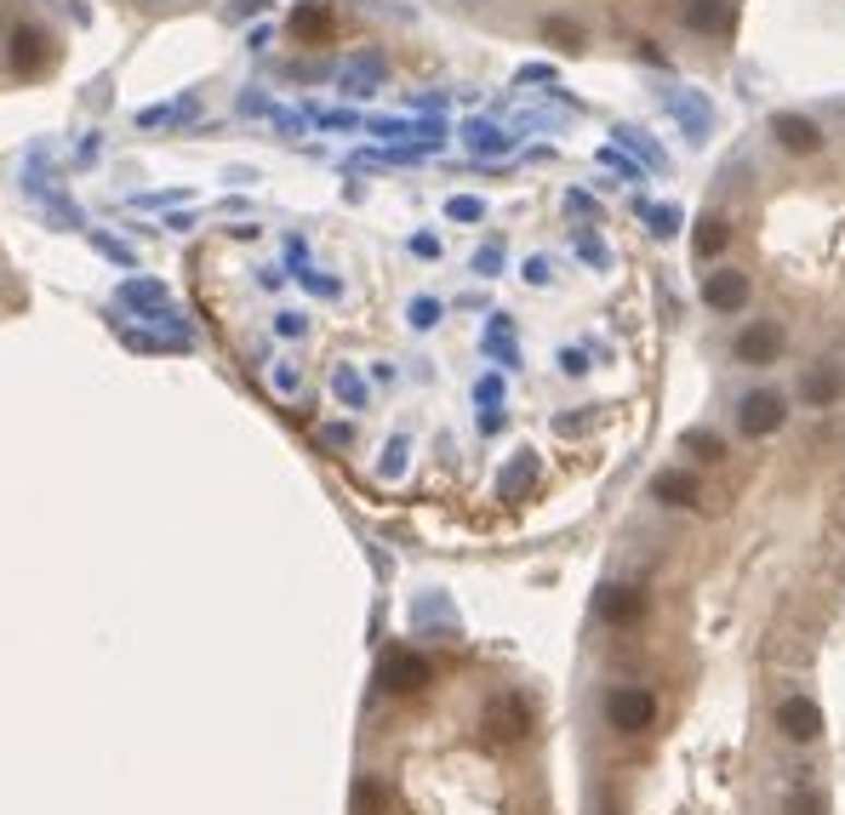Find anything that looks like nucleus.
I'll return each instance as SVG.
<instances>
[{"label": "nucleus", "instance_id": "obj_1", "mask_svg": "<svg viewBox=\"0 0 845 815\" xmlns=\"http://www.w3.org/2000/svg\"><path fill=\"white\" fill-rule=\"evenodd\" d=\"M463 17H480L491 29L549 40L560 52H594V40L611 35H645L657 17L680 23L691 40L726 46L737 29V0H440Z\"/></svg>", "mask_w": 845, "mask_h": 815}, {"label": "nucleus", "instance_id": "obj_2", "mask_svg": "<svg viewBox=\"0 0 845 815\" xmlns=\"http://www.w3.org/2000/svg\"><path fill=\"white\" fill-rule=\"evenodd\" d=\"M63 63V29L46 0H0V81H46Z\"/></svg>", "mask_w": 845, "mask_h": 815}, {"label": "nucleus", "instance_id": "obj_3", "mask_svg": "<svg viewBox=\"0 0 845 815\" xmlns=\"http://www.w3.org/2000/svg\"><path fill=\"white\" fill-rule=\"evenodd\" d=\"M652 719H657V696L640 691V684H617V691L606 696V724L611 730L640 735V730H652Z\"/></svg>", "mask_w": 845, "mask_h": 815}, {"label": "nucleus", "instance_id": "obj_4", "mask_svg": "<svg viewBox=\"0 0 845 815\" xmlns=\"http://www.w3.org/2000/svg\"><path fill=\"white\" fill-rule=\"evenodd\" d=\"M783 348H788V331L777 320H749V325L737 331V343H731V353H737L742 365H777Z\"/></svg>", "mask_w": 845, "mask_h": 815}, {"label": "nucleus", "instance_id": "obj_5", "mask_svg": "<svg viewBox=\"0 0 845 815\" xmlns=\"http://www.w3.org/2000/svg\"><path fill=\"white\" fill-rule=\"evenodd\" d=\"M703 302H709L714 314H742L754 302V291H749V279H742L731 263H719V268L703 274Z\"/></svg>", "mask_w": 845, "mask_h": 815}, {"label": "nucleus", "instance_id": "obj_6", "mask_svg": "<svg viewBox=\"0 0 845 815\" xmlns=\"http://www.w3.org/2000/svg\"><path fill=\"white\" fill-rule=\"evenodd\" d=\"M788 422V405H783V394H742L737 399V428L749 440H765V434H777V428Z\"/></svg>", "mask_w": 845, "mask_h": 815}, {"label": "nucleus", "instance_id": "obj_7", "mask_svg": "<svg viewBox=\"0 0 845 815\" xmlns=\"http://www.w3.org/2000/svg\"><path fill=\"white\" fill-rule=\"evenodd\" d=\"M378 684L394 696H417L422 684H429V661H422L417 650H389L383 668H378Z\"/></svg>", "mask_w": 845, "mask_h": 815}, {"label": "nucleus", "instance_id": "obj_8", "mask_svg": "<svg viewBox=\"0 0 845 815\" xmlns=\"http://www.w3.org/2000/svg\"><path fill=\"white\" fill-rule=\"evenodd\" d=\"M777 730L794 735V742H817V735H823V707H817L811 696H788L777 707Z\"/></svg>", "mask_w": 845, "mask_h": 815}, {"label": "nucleus", "instance_id": "obj_9", "mask_svg": "<svg viewBox=\"0 0 845 815\" xmlns=\"http://www.w3.org/2000/svg\"><path fill=\"white\" fill-rule=\"evenodd\" d=\"M486 730L497 735V742H520V735L532 730V707H526V696H497L491 712H486Z\"/></svg>", "mask_w": 845, "mask_h": 815}, {"label": "nucleus", "instance_id": "obj_10", "mask_svg": "<svg viewBox=\"0 0 845 815\" xmlns=\"http://www.w3.org/2000/svg\"><path fill=\"white\" fill-rule=\"evenodd\" d=\"M594 610H600V622H611V627H634L645 616V594L640 588H606L594 599Z\"/></svg>", "mask_w": 845, "mask_h": 815}, {"label": "nucleus", "instance_id": "obj_11", "mask_svg": "<svg viewBox=\"0 0 845 815\" xmlns=\"http://www.w3.org/2000/svg\"><path fill=\"white\" fill-rule=\"evenodd\" d=\"M652 496L668 502V507H698V502H703V479H698V474H686V468H668V474H657Z\"/></svg>", "mask_w": 845, "mask_h": 815}, {"label": "nucleus", "instance_id": "obj_12", "mask_svg": "<svg viewBox=\"0 0 845 815\" xmlns=\"http://www.w3.org/2000/svg\"><path fill=\"white\" fill-rule=\"evenodd\" d=\"M783 815H829V793H823V787H794V793L783 799Z\"/></svg>", "mask_w": 845, "mask_h": 815}, {"label": "nucleus", "instance_id": "obj_13", "mask_svg": "<svg viewBox=\"0 0 845 815\" xmlns=\"http://www.w3.org/2000/svg\"><path fill=\"white\" fill-rule=\"evenodd\" d=\"M355 815H389V793L378 776H360L355 781Z\"/></svg>", "mask_w": 845, "mask_h": 815}, {"label": "nucleus", "instance_id": "obj_14", "mask_svg": "<svg viewBox=\"0 0 845 815\" xmlns=\"http://www.w3.org/2000/svg\"><path fill=\"white\" fill-rule=\"evenodd\" d=\"M120 7H132V12H189V7H206V0H120Z\"/></svg>", "mask_w": 845, "mask_h": 815}]
</instances>
